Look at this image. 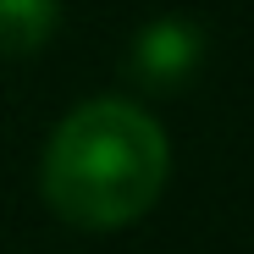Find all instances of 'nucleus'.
I'll return each instance as SVG.
<instances>
[{"mask_svg":"<svg viewBox=\"0 0 254 254\" xmlns=\"http://www.w3.org/2000/svg\"><path fill=\"white\" fill-rule=\"evenodd\" d=\"M61 28V0H0V56H33Z\"/></svg>","mask_w":254,"mask_h":254,"instance_id":"7ed1b4c3","label":"nucleus"},{"mask_svg":"<svg viewBox=\"0 0 254 254\" xmlns=\"http://www.w3.org/2000/svg\"><path fill=\"white\" fill-rule=\"evenodd\" d=\"M172 183V138L127 94L72 105L39 155V193L77 232H122L144 221Z\"/></svg>","mask_w":254,"mask_h":254,"instance_id":"f257e3e1","label":"nucleus"},{"mask_svg":"<svg viewBox=\"0 0 254 254\" xmlns=\"http://www.w3.org/2000/svg\"><path fill=\"white\" fill-rule=\"evenodd\" d=\"M204 50H210L204 22L183 17V11H166V17H149L138 28L133 50H127V72H133L138 89L166 94V89H183V83L199 72Z\"/></svg>","mask_w":254,"mask_h":254,"instance_id":"f03ea898","label":"nucleus"}]
</instances>
